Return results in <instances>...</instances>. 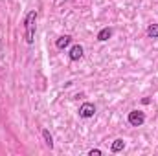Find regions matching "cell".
Here are the masks:
<instances>
[{"instance_id":"obj_8","label":"cell","mask_w":158,"mask_h":156,"mask_svg":"<svg viewBox=\"0 0 158 156\" xmlns=\"http://www.w3.org/2000/svg\"><path fill=\"white\" fill-rule=\"evenodd\" d=\"M123 149H125V142H123L121 138L114 140V142H112V145H110V151H112V153H121Z\"/></svg>"},{"instance_id":"obj_6","label":"cell","mask_w":158,"mask_h":156,"mask_svg":"<svg viewBox=\"0 0 158 156\" xmlns=\"http://www.w3.org/2000/svg\"><path fill=\"white\" fill-rule=\"evenodd\" d=\"M42 138H44L46 147H48V149H53V136L50 134V130H48V129H42Z\"/></svg>"},{"instance_id":"obj_7","label":"cell","mask_w":158,"mask_h":156,"mask_svg":"<svg viewBox=\"0 0 158 156\" xmlns=\"http://www.w3.org/2000/svg\"><path fill=\"white\" fill-rule=\"evenodd\" d=\"M110 37H112V30H110V28H103V30L98 33V40H99V42H105V40H109Z\"/></svg>"},{"instance_id":"obj_10","label":"cell","mask_w":158,"mask_h":156,"mask_svg":"<svg viewBox=\"0 0 158 156\" xmlns=\"http://www.w3.org/2000/svg\"><path fill=\"white\" fill-rule=\"evenodd\" d=\"M101 154H103V153H101L99 149H90V151H88V156H101Z\"/></svg>"},{"instance_id":"obj_5","label":"cell","mask_w":158,"mask_h":156,"mask_svg":"<svg viewBox=\"0 0 158 156\" xmlns=\"http://www.w3.org/2000/svg\"><path fill=\"white\" fill-rule=\"evenodd\" d=\"M70 42H72V37L70 35H61L59 39L55 40V46H57V50H64V48L70 46Z\"/></svg>"},{"instance_id":"obj_2","label":"cell","mask_w":158,"mask_h":156,"mask_svg":"<svg viewBox=\"0 0 158 156\" xmlns=\"http://www.w3.org/2000/svg\"><path fill=\"white\" fill-rule=\"evenodd\" d=\"M127 121L131 127H142L145 123V114L142 110H131L129 116H127Z\"/></svg>"},{"instance_id":"obj_9","label":"cell","mask_w":158,"mask_h":156,"mask_svg":"<svg viewBox=\"0 0 158 156\" xmlns=\"http://www.w3.org/2000/svg\"><path fill=\"white\" fill-rule=\"evenodd\" d=\"M147 37L149 39H158V24H151L147 28Z\"/></svg>"},{"instance_id":"obj_11","label":"cell","mask_w":158,"mask_h":156,"mask_svg":"<svg viewBox=\"0 0 158 156\" xmlns=\"http://www.w3.org/2000/svg\"><path fill=\"white\" fill-rule=\"evenodd\" d=\"M142 103H143V105H149V103H151V99H149V97H143V99H142Z\"/></svg>"},{"instance_id":"obj_1","label":"cell","mask_w":158,"mask_h":156,"mask_svg":"<svg viewBox=\"0 0 158 156\" xmlns=\"http://www.w3.org/2000/svg\"><path fill=\"white\" fill-rule=\"evenodd\" d=\"M35 33H37V11L31 9L24 18V39L30 46L35 42Z\"/></svg>"},{"instance_id":"obj_3","label":"cell","mask_w":158,"mask_h":156,"mask_svg":"<svg viewBox=\"0 0 158 156\" xmlns=\"http://www.w3.org/2000/svg\"><path fill=\"white\" fill-rule=\"evenodd\" d=\"M94 114H96V105H94V103L86 101V103H83V105L79 107V117L90 119V117H94Z\"/></svg>"},{"instance_id":"obj_4","label":"cell","mask_w":158,"mask_h":156,"mask_svg":"<svg viewBox=\"0 0 158 156\" xmlns=\"http://www.w3.org/2000/svg\"><path fill=\"white\" fill-rule=\"evenodd\" d=\"M83 46L81 44H74L72 48H70V51H68V57H70V61H79V59H83Z\"/></svg>"}]
</instances>
